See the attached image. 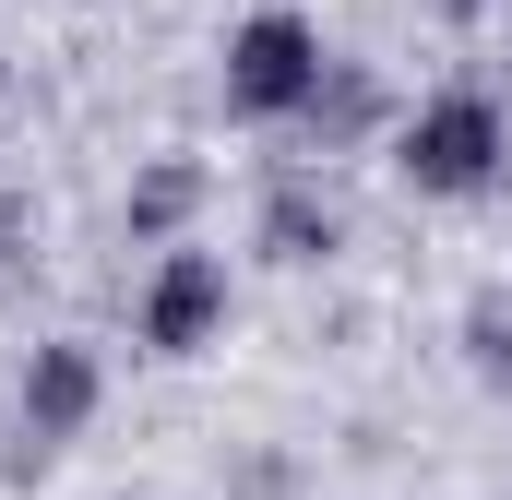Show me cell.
<instances>
[{"mask_svg":"<svg viewBox=\"0 0 512 500\" xmlns=\"http://www.w3.org/2000/svg\"><path fill=\"white\" fill-rule=\"evenodd\" d=\"M298 120L322 131V143H358V131L382 120V84H370V72H358V60H334V72H322V96H310V108H298Z\"/></svg>","mask_w":512,"mask_h":500,"instance_id":"52a82bcc","label":"cell"},{"mask_svg":"<svg viewBox=\"0 0 512 500\" xmlns=\"http://www.w3.org/2000/svg\"><path fill=\"white\" fill-rule=\"evenodd\" d=\"M465 370L489 381V393H512V286H477L465 298Z\"/></svg>","mask_w":512,"mask_h":500,"instance_id":"ba28073f","label":"cell"},{"mask_svg":"<svg viewBox=\"0 0 512 500\" xmlns=\"http://www.w3.org/2000/svg\"><path fill=\"white\" fill-rule=\"evenodd\" d=\"M191 215H203V167H191V155L143 167V179H131V203H120L131 250H167V239H191Z\"/></svg>","mask_w":512,"mask_h":500,"instance_id":"5b68a950","label":"cell"},{"mask_svg":"<svg viewBox=\"0 0 512 500\" xmlns=\"http://www.w3.org/2000/svg\"><path fill=\"white\" fill-rule=\"evenodd\" d=\"M96 405H108V370H96V346H36V358H24V381H12V417H24L36 465H48L60 441H84V429H96Z\"/></svg>","mask_w":512,"mask_h":500,"instance_id":"277c9868","label":"cell"},{"mask_svg":"<svg viewBox=\"0 0 512 500\" xmlns=\"http://www.w3.org/2000/svg\"><path fill=\"white\" fill-rule=\"evenodd\" d=\"M501 167H512V120L489 84H441L393 120V179L417 203H477V191H501Z\"/></svg>","mask_w":512,"mask_h":500,"instance_id":"6da1fadb","label":"cell"},{"mask_svg":"<svg viewBox=\"0 0 512 500\" xmlns=\"http://www.w3.org/2000/svg\"><path fill=\"white\" fill-rule=\"evenodd\" d=\"M429 12H441V24H477V0H429Z\"/></svg>","mask_w":512,"mask_h":500,"instance_id":"30bf717a","label":"cell"},{"mask_svg":"<svg viewBox=\"0 0 512 500\" xmlns=\"http://www.w3.org/2000/svg\"><path fill=\"white\" fill-rule=\"evenodd\" d=\"M334 239H346V215H334L322 191H298V179H286V191L262 203V250H274V262H322Z\"/></svg>","mask_w":512,"mask_h":500,"instance_id":"8992f818","label":"cell"},{"mask_svg":"<svg viewBox=\"0 0 512 500\" xmlns=\"http://www.w3.org/2000/svg\"><path fill=\"white\" fill-rule=\"evenodd\" d=\"M0 96H12V60H0Z\"/></svg>","mask_w":512,"mask_h":500,"instance_id":"8fae6325","label":"cell"},{"mask_svg":"<svg viewBox=\"0 0 512 500\" xmlns=\"http://www.w3.org/2000/svg\"><path fill=\"white\" fill-rule=\"evenodd\" d=\"M227 310H239V286H227V250L167 239V250H155V274H143V310H131V334H143V358H203V346H227Z\"/></svg>","mask_w":512,"mask_h":500,"instance_id":"3957f363","label":"cell"},{"mask_svg":"<svg viewBox=\"0 0 512 500\" xmlns=\"http://www.w3.org/2000/svg\"><path fill=\"white\" fill-rule=\"evenodd\" d=\"M322 72H334V48H322V24L298 0H262V12L227 24V108L239 120H298L322 96Z\"/></svg>","mask_w":512,"mask_h":500,"instance_id":"7a4b0ae2","label":"cell"},{"mask_svg":"<svg viewBox=\"0 0 512 500\" xmlns=\"http://www.w3.org/2000/svg\"><path fill=\"white\" fill-rule=\"evenodd\" d=\"M12 239H24V203H12V191H0V262H12Z\"/></svg>","mask_w":512,"mask_h":500,"instance_id":"9c48e42d","label":"cell"}]
</instances>
